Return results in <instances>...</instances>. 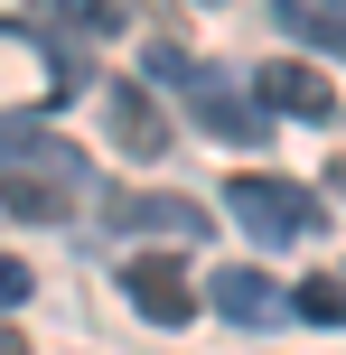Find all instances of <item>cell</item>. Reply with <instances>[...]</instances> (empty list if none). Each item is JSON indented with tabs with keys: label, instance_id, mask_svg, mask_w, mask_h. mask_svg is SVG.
<instances>
[{
	"label": "cell",
	"instance_id": "cell-1",
	"mask_svg": "<svg viewBox=\"0 0 346 355\" xmlns=\"http://www.w3.org/2000/svg\"><path fill=\"white\" fill-rule=\"evenodd\" d=\"M150 75H159V85H178V94H187V112H197L216 141H262V103H253V94H243L225 66L187 56L178 37H150Z\"/></svg>",
	"mask_w": 346,
	"mask_h": 355
},
{
	"label": "cell",
	"instance_id": "cell-2",
	"mask_svg": "<svg viewBox=\"0 0 346 355\" xmlns=\"http://www.w3.org/2000/svg\"><path fill=\"white\" fill-rule=\"evenodd\" d=\"M225 206H234L243 225L262 234V243H309V234H328V206H318L309 187H291V178H262V168H243L234 187H225Z\"/></svg>",
	"mask_w": 346,
	"mask_h": 355
},
{
	"label": "cell",
	"instance_id": "cell-3",
	"mask_svg": "<svg viewBox=\"0 0 346 355\" xmlns=\"http://www.w3.org/2000/svg\"><path fill=\"white\" fill-rule=\"evenodd\" d=\"M122 290H131V309H141L150 327H187V318H197V290H187L178 252H131V262H122Z\"/></svg>",
	"mask_w": 346,
	"mask_h": 355
},
{
	"label": "cell",
	"instance_id": "cell-4",
	"mask_svg": "<svg viewBox=\"0 0 346 355\" xmlns=\"http://www.w3.org/2000/svg\"><path fill=\"white\" fill-rule=\"evenodd\" d=\"M103 215H112V234H159V243H197V234H206L197 196H122V187H112Z\"/></svg>",
	"mask_w": 346,
	"mask_h": 355
},
{
	"label": "cell",
	"instance_id": "cell-5",
	"mask_svg": "<svg viewBox=\"0 0 346 355\" xmlns=\"http://www.w3.org/2000/svg\"><path fill=\"white\" fill-rule=\"evenodd\" d=\"M253 103H262V112H300V122H328V112H337V94L318 85L309 66H291V56H272V66L253 75Z\"/></svg>",
	"mask_w": 346,
	"mask_h": 355
},
{
	"label": "cell",
	"instance_id": "cell-6",
	"mask_svg": "<svg viewBox=\"0 0 346 355\" xmlns=\"http://www.w3.org/2000/svg\"><path fill=\"white\" fill-rule=\"evenodd\" d=\"M103 122H112V141H122L131 159H159L168 150V122H159V103H150V85H112Z\"/></svg>",
	"mask_w": 346,
	"mask_h": 355
},
{
	"label": "cell",
	"instance_id": "cell-7",
	"mask_svg": "<svg viewBox=\"0 0 346 355\" xmlns=\"http://www.w3.org/2000/svg\"><path fill=\"white\" fill-rule=\"evenodd\" d=\"M206 300H216V309H225L234 327H272V318H281V290L262 281L253 262H225L216 281H206Z\"/></svg>",
	"mask_w": 346,
	"mask_h": 355
},
{
	"label": "cell",
	"instance_id": "cell-8",
	"mask_svg": "<svg viewBox=\"0 0 346 355\" xmlns=\"http://www.w3.org/2000/svg\"><path fill=\"white\" fill-rule=\"evenodd\" d=\"M66 206H75V187L47 178V168H10L0 178V215H19V225H56Z\"/></svg>",
	"mask_w": 346,
	"mask_h": 355
},
{
	"label": "cell",
	"instance_id": "cell-9",
	"mask_svg": "<svg viewBox=\"0 0 346 355\" xmlns=\"http://www.w3.org/2000/svg\"><path fill=\"white\" fill-rule=\"evenodd\" d=\"M281 28L309 37V47H328V56H346V10H328V0H291V10H281Z\"/></svg>",
	"mask_w": 346,
	"mask_h": 355
},
{
	"label": "cell",
	"instance_id": "cell-10",
	"mask_svg": "<svg viewBox=\"0 0 346 355\" xmlns=\"http://www.w3.org/2000/svg\"><path fill=\"white\" fill-rule=\"evenodd\" d=\"M291 309L309 327H346V271H309V281L291 290Z\"/></svg>",
	"mask_w": 346,
	"mask_h": 355
},
{
	"label": "cell",
	"instance_id": "cell-11",
	"mask_svg": "<svg viewBox=\"0 0 346 355\" xmlns=\"http://www.w3.org/2000/svg\"><path fill=\"white\" fill-rule=\"evenodd\" d=\"M37 141H47V131H37L28 112H0V159H19V168H28V159H37Z\"/></svg>",
	"mask_w": 346,
	"mask_h": 355
},
{
	"label": "cell",
	"instance_id": "cell-12",
	"mask_svg": "<svg viewBox=\"0 0 346 355\" xmlns=\"http://www.w3.org/2000/svg\"><path fill=\"white\" fill-rule=\"evenodd\" d=\"M28 290H37V271L19 262V252H0V309H19V300H28Z\"/></svg>",
	"mask_w": 346,
	"mask_h": 355
},
{
	"label": "cell",
	"instance_id": "cell-13",
	"mask_svg": "<svg viewBox=\"0 0 346 355\" xmlns=\"http://www.w3.org/2000/svg\"><path fill=\"white\" fill-rule=\"evenodd\" d=\"M0 355H28V337H19V327H0Z\"/></svg>",
	"mask_w": 346,
	"mask_h": 355
},
{
	"label": "cell",
	"instance_id": "cell-14",
	"mask_svg": "<svg viewBox=\"0 0 346 355\" xmlns=\"http://www.w3.org/2000/svg\"><path fill=\"white\" fill-rule=\"evenodd\" d=\"M328 187H337V196H346V159H337V168H328Z\"/></svg>",
	"mask_w": 346,
	"mask_h": 355
}]
</instances>
